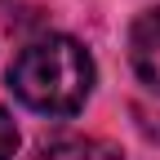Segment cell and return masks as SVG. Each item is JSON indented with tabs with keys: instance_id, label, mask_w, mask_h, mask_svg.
Segmentation results:
<instances>
[{
	"instance_id": "1",
	"label": "cell",
	"mask_w": 160,
	"mask_h": 160,
	"mask_svg": "<svg viewBox=\"0 0 160 160\" xmlns=\"http://www.w3.org/2000/svg\"><path fill=\"white\" fill-rule=\"evenodd\" d=\"M9 85L31 111L67 120L93 89V58L71 36H40L9 62Z\"/></svg>"
},
{
	"instance_id": "2",
	"label": "cell",
	"mask_w": 160,
	"mask_h": 160,
	"mask_svg": "<svg viewBox=\"0 0 160 160\" xmlns=\"http://www.w3.org/2000/svg\"><path fill=\"white\" fill-rule=\"evenodd\" d=\"M129 62H133L138 80L151 93H160V9L138 13V22L129 31Z\"/></svg>"
},
{
	"instance_id": "3",
	"label": "cell",
	"mask_w": 160,
	"mask_h": 160,
	"mask_svg": "<svg viewBox=\"0 0 160 160\" xmlns=\"http://www.w3.org/2000/svg\"><path fill=\"white\" fill-rule=\"evenodd\" d=\"M45 160H120V151L111 142H98V138H76V133H62V138H49L40 147Z\"/></svg>"
},
{
	"instance_id": "4",
	"label": "cell",
	"mask_w": 160,
	"mask_h": 160,
	"mask_svg": "<svg viewBox=\"0 0 160 160\" xmlns=\"http://www.w3.org/2000/svg\"><path fill=\"white\" fill-rule=\"evenodd\" d=\"M18 151V129H13V120H9V111L0 107V160H9Z\"/></svg>"
}]
</instances>
